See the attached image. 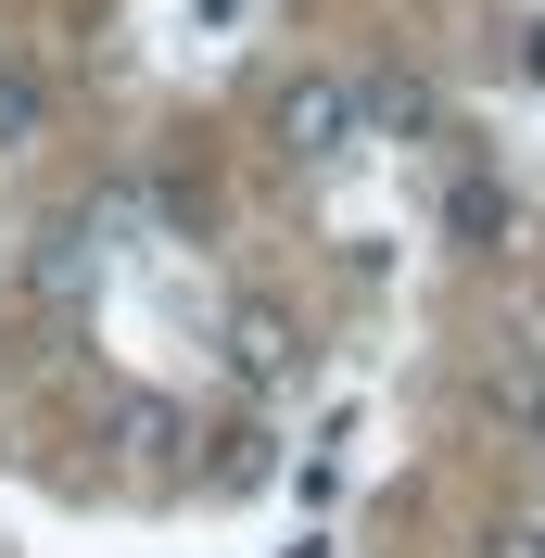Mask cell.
Segmentation results:
<instances>
[{"label":"cell","mask_w":545,"mask_h":558,"mask_svg":"<svg viewBox=\"0 0 545 558\" xmlns=\"http://www.w3.org/2000/svg\"><path fill=\"white\" fill-rule=\"evenodd\" d=\"M495 393H508V407H520V418H533V432H545V368H508V381H495Z\"/></svg>","instance_id":"cell-10"},{"label":"cell","mask_w":545,"mask_h":558,"mask_svg":"<svg viewBox=\"0 0 545 558\" xmlns=\"http://www.w3.org/2000/svg\"><path fill=\"white\" fill-rule=\"evenodd\" d=\"M89 267H102V216H51V229L26 242V292H51V305H76Z\"/></svg>","instance_id":"cell-3"},{"label":"cell","mask_w":545,"mask_h":558,"mask_svg":"<svg viewBox=\"0 0 545 558\" xmlns=\"http://www.w3.org/2000/svg\"><path fill=\"white\" fill-rule=\"evenodd\" d=\"M241 13H254V0H178V26H191V38H241Z\"/></svg>","instance_id":"cell-9"},{"label":"cell","mask_w":545,"mask_h":558,"mask_svg":"<svg viewBox=\"0 0 545 558\" xmlns=\"http://www.w3.org/2000/svg\"><path fill=\"white\" fill-rule=\"evenodd\" d=\"M216 445H229V457H216V470H204L216 495H254V483H267V470H279V445H267V432H216Z\"/></svg>","instance_id":"cell-8"},{"label":"cell","mask_w":545,"mask_h":558,"mask_svg":"<svg viewBox=\"0 0 545 558\" xmlns=\"http://www.w3.org/2000/svg\"><path fill=\"white\" fill-rule=\"evenodd\" d=\"M229 381H254V393L305 381V330H292L279 305H229Z\"/></svg>","instance_id":"cell-2"},{"label":"cell","mask_w":545,"mask_h":558,"mask_svg":"<svg viewBox=\"0 0 545 558\" xmlns=\"http://www.w3.org/2000/svg\"><path fill=\"white\" fill-rule=\"evenodd\" d=\"M495 558H545V521H520V533H495Z\"/></svg>","instance_id":"cell-11"},{"label":"cell","mask_w":545,"mask_h":558,"mask_svg":"<svg viewBox=\"0 0 545 558\" xmlns=\"http://www.w3.org/2000/svg\"><path fill=\"white\" fill-rule=\"evenodd\" d=\"M178 445H191V418L166 393H114V457L128 470H178Z\"/></svg>","instance_id":"cell-4"},{"label":"cell","mask_w":545,"mask_h":558,"mask_svg":"<svg viewBox=\"0 0 545 558\" xmlns=\"http://www.w3.org/2000/svg\"><path fill=\"white\" fill-rule=\"evenodd\" d=\"M444 229H457L470 254H495L508 242V191H495V178H457V191H444Z\"/></svg>","instance_id":"cell-6"},{"label":"cell","mask_w":545,"mask_h":558,"mask_svg":"<svg viewBox=\"0 0 545 558\" xmlns=\"http://www.w3.org/2000/svg\"><path fill=\"white\" fill-rule=\"evenodd\" d=\"M38 114H51V89H38L26 64H0V153H26V140H38Z\"/></svg>","instance_id":"cell-7"},{"label":"cell","mask_w":545,"mask_h":558,"mask_svg":"<svg viewBox=\"0 0 545 558\" xmlns=\"http://www.w3.org/2000/svg\"><path fill=\"white\" fill-rule=\"evenodd\" d=\"M279 153H292V166H342V153H355V76H292V89H279Z\"/></svg>","instance_id":"cell-1"},{"label":"cell","mask_w":545,"mask_h":558,"mask_svg":"<svg viewBox=\"0 0 545 558\" xmlns=\"http://www.w3.org/2000/svg\"><path fill=\"white\" fill-rule=\"evenodd\" d=\"M355 128H380V140H432V128H444V89H432V76H368V89H355Z\"/></svg>","instance_id":"cell-5"}]
</instances>
